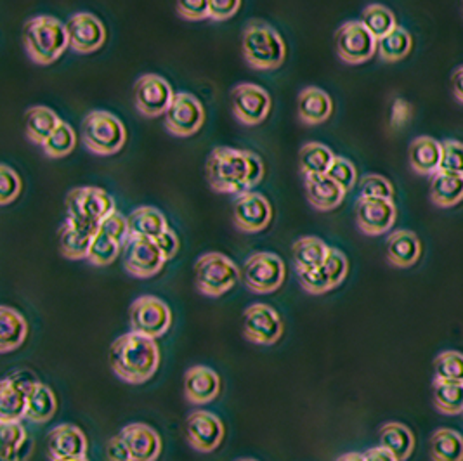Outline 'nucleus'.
Wrapping results in <instances>:
<instances>
[{"label": "nucleus", "mask_w": 463, "mask_h": 461, "mask_svg": "<svg viewBox=\"0 0 463 461\" xmlns=\"http://www.w3.org/2000/svg\"><path fill=\"white\" fill-rule=\"evenodd\" d=\"M109 366L111 372L126 383H146L158 372L160 347L156 340L134 332L117 336L109 347Z\"/></svg>", "instance_id": "nucleus-1"}, {"label": "nucleus", "mask_w": 463, "mask_h": 461, "mask_svg": "<svg viewBox=\"0 0 463 461\" xmlns=\"http://www.w3.org/2000/svg\"><path fill=\"white\" fill-rule=\"evenodd\" d=\"M23 45L33 63L52 64L70 47L66 23L54 16H33L23 24Z\"/></svg>", "instance_id": "nucleus-2"}, {"label": "nucleus", "mask_w": 463, "mask_h": 461, "mask_svg": "<svg viewBox=\"0 0 463 461\" xmlns=\"http://www.w3.org/2000/svg\"><path fill=\"white\" fill-rule=\"evenodd\" d=\"M241 51L250 68L264 71L279 68L287 56V45L281 35L262 20H252L245 24Z\"/></svg>", "instance_id": "nucleus-3"}, {"label": "nucleus", "mask_w": 463, "mask_h": 461, "mask_svg": "<svg viewBox=\"0 0 463 461\" xmlns=\"http://www.w3.org/2000/svg\"><path fill=\"white\" fill-rule=\"evenodd\" d=\"M205 174L211 188L222 194L247 193L249 160L247 149L217 146L212 149L205 165Z\"/></svg>", "instance_id": "nucleus-4"}, {"label": "nucleus", "mask_w": 463, "mask_h": 461, "mask_svg": "<svg viewBox=\"0 0 463 461\" xmlns=\"http://www.w3.org/2000/svg\"><path fill=\"white\" fill-rule=\"evenodd\" d=\"M127 130L124 122L105 109H94L85 115L82 122V143L98 156H111L126 146Z\"/></svg>", "instance_id": "nucleus-5"}, {"label": "nucleus", "mask_w": 463, "mask_h": 461, "mask_svg": "<svg viewBox=\"0 0 463 461\" xmlns=\"http://www.w3.org/2000/svg\"><path fill=\"white\" fill-rule=\"evenodd\" d=\"M68 219L90 232H99V226L115 209L113 196L96 186L71 189L66 196Z\"/></svg>", "instance_id": "nucleus-6"}, {"label": "nucleus", "mask_w": 463, "mask_h": 461, "mask_svg": "<svg viewBox=\"0 0 463 461\" xmlns=\"http://www.w3.org/2000/svg\"><path fill=\"white\" fill-rule=\"evenodd\" d=\"M194 287L205 296L217 298L228 294L240 281V268L228 255L209 252L200 255L194 262Z\"/></svg>", "instance_id": "nucleus-7"}, {"label": "nucleus", "mask_w": 463, "mask_h": 461, "mask_svg": "<svg viewBox=\"0 0 463 461\" xmlns=\"http://www.w3.org/2000/svg\"><path fill=\"white\" fill-rule=\"evenodd\" d=\"M128 323L134 334L156 340L167 335L172 326V311L165 300L155 295H141L130 304Z\"/></svg>", "instance_id": "nucleus-8"}, {"label": "nucleus", "mask_w": 463, "mask_h": 461, "mask_svg": "<svg viewBox=\"0 0 463 461\" xmlns=\"http://www.w3.org/2000/svg\"><path fill=\"white\" fill-rule=\"evenodd\" d=\"M245 287L257 295H269L278 292L287 276L285 262L273 252L252 253L243 264Z\"/></svg>", "instance_id": "nucleus-9"}, {"label": "nucleus", "mask_w": 463, "mask_h": 461, "mask_svg": "<svg viewBox=\"0 0 463 461\" xmlns=\"http://www.w3.org/2000/svg\"><path fill=\"white\" fill-rule=\"evenodd\" d=\"M379 41L361 22H345L335 32L337 56L347 64L370 61L377 54Z\"/></svg>", "instance_id": "nucleus-10"}, {"label": "nucleus", "mask_w": 463, "mask_h": 461, "mask_svg": "<svg viewBox=\"0 0 463 461\" xmlns=\"http://www.w3.org/2000/svg\"><path fill=\"white\" fill-rule=\"evenodd\" d=\"M174 94L175 92L162 75L145 73L134 84V105L143 117L156 118L167 113Z\"/></svg>", "instance_id": "nucleus-11"}, {"label": "nucleus", "mask_w": 463, "mask_h": 461, "mask_svg": "<svg viewBox=\"0 0 463 461\" xmlns=\"http://www.w3.org/2000/svg\"><path fill=\"white\" fill-rule=\"evenodd\" d=\"M232 115L243 126L262 124L271 111V96L260 85L238 84L232 90Z\"/></svg>", "instance_id": "nucleus-12"}, {"label": "nucleus", "mask_w": 463, "mask_h": 461, "mask_svg": "<svg viewBox=\"0 0 463 461\" xmlns=\"http://www.w3.org/2000/svg\"><path fill=\"white\" fill-rule=\"evenodd\" d=\"M205 124V109L196 96L175 92L165 113V128L175 137H190Z\"/></svg>", "instance_id": "nucleus-13"}, {"label": "nucleus", "mask_w": 463, "mask_h": 461, "mask_svg": "<svg viewBox=\"0 0 463 461\" xmlns=\"http://www.w3.org/2000/svg\"><path fill=\"white\" fill-rule=\"evenodd\" d=\"M243 335L255 345H274L283 335V319L273 306L252 304L243 313Z\"/></svg>", "instance_id": "nucleus-14"}, {"label": "nucleus", "mask_w": 463, "mask_h": 461, "mask_svg": "<svg viewBox=\"0 0 463 461\" xmlns=\"http://www.w3.org/2000/svg\"><path fill=\"white\" fill-rule=\"evenodd\" d=\"M124 268L127 273L139 279H147L160 273L167 262L155 240L132 238L124 247Z\"/></svg>", "instance_id": "nucleus-15"}, {"label": "nucleus", "mask_w": 463, "mask_h": 461, "mask_svg": "<svg viewBox=\"0 0 463 461\" xmlns=\"http://www.w3.org/2000/svg\"><path fill=\"white\" fill-rule=\"evenodd\" d=\"M186 440L198 453H213L224 440V421L207 409H194L186 419Z\"/></svg>", "instance_id": "nucleus-16"}, {"label": "nucleus", "mask_w": 463, "mask_h": 461, "mask_svg": "<svg viewBox=\"0 0 463 461\" xmlns=\"http://www.w3.org/2000/svg\"><path fill=\"white\" fill-rule=\"evenodd\" d=\"M271 219L273 207L264 194L247 191L236 196L232 210V221L236 230L249 234L260 232L271 224Z\"/></svg>", "instance_id": "nucleus-17"}, {"label": "nucleus", "mask_w": 463, "mask_h": 461, "mask_svg": "<svg viewBox=\"0 0 463 461\" xmlns=\"http://www.w3.org/2000/svg\"><path fill=\"white\" fill-rule=\"evenodd\" d=\"M89 442L84 430L73 423H60L47 434L45 451L51 461H73L87 458Z\"/></svg>", "instance_id": "nucleus-18"}, {"label": "nucleus", "mask_w": 463, "mask_h": 461, "mask_svg": "<svg viewBox=\"0 0 463 461\" xmlns=\"http://www.w3.org/2000/svg\"><path fill=\"white\" fill-rule=\"evenodd\" d=\"M398 217L394 200L385 198H363L356 202V224L366 236H380L392 230Z\"/></svg>", "instance_id": "nucleus-19"}, {"label": "nucleus", "mask_w": 463, "mask_h": 461, "mask_svg": "<svg viewBox=\"0 0 463 461\" xmlns=\"http://www.w3.org/2000/svg\"><path fill=\"white\" fill-rule=\"evenodd\" d=\"M37 380L26 373H14L0 383V423L22 421L26 413L28 396Z\"/></svg>", "instance_id": "nucleus-20"}, {"label": "nucleus", "mask_w": 463, "mask_h": 461, "mask_svg": "<svg viewBox=\"0 0 463 461\" xmlns=\"http://www.w3.org/2000/svg\"><path fill=\"white\" fill-rule=\"evenodd\" d=\"M70 49L79 54H92L103 47L106 28L101 20L90 13H77L66 22Z\"/></svg>", "instance_id": "nucleus-21"}, {"label": "nucleus", "mask_w": 463, "mask_h": 461, "mask_svg": "<svg viewBox=\"0 0 463 461\" xmlns=\"http://www.w3.org/2000/svg\"><path fill=\"white\" fill-rule=\"evenodd\" d=\"M132 461H156L162 455V437L146 423H128L120 430Z\"/></svg>", "instance_id": "nucleus-22"}, {"label": "nucleus", "mask_w": 463, "mask_h": 461, "mask_svg": "<svg viewBox=\"0 0 463 461\" xmlns=\"http://www.w3.org/2000/svg\"><path fill=\"white\" fill-rule=\"evenodd\" d=\"M221 392V377L209 366L196 364L184 373V396L194 406L209 404Z\"/></svg>", "instance_id": "nucleus-23"}, {"label": "nucleus", "mask_w": 463, "mask_h": 461, "mask_svg": "<svg viewBox=\"0 0 463 461\" xmlns=\"http://www.w3.org/2000/svg\"><path fill=\"white\" fill-rule=\"evenodd\" d=\"M297 113H298V120L304 126L313 127L325 124L334 113L332 98L323 89L309 85V87L302 89L298 94Z\"/></svg>", "instance_id": "nucleus-24"}, {"label": "nucleus", "mask_w": 463, "mask_h": 461, "mask_svg": "<svg viewBox=\"0 0 463 461\" xmlns=\"http://www.w3.org/2000/svg\"><path fill=\"white\" fill-rule=\"evenodd\" d=\"M421 255L420 238L413 230H394L387 238V260L398 269L411 268Z\"/></svg>", "instance_id": "nucleus-25"}, {"label": "nucleus", "mask_w": 463, "mask_h": 461, "mask_svg": "<svg viewBox=\"0 0 463 461\" xmlns=\"http://www.w3.org/2000/svg\"><path fill=\"white\" fill-rule=\"evenodd\" d=\"M306 196L313 209L319 212H330L337 209L345 198V191L332 181L326 174L325 175H306L304 177Z\"/></svg>", "instance_id": "nucleus-26"}, {"label": "nucleus", "mask_w": 463, "mask_h": 461, "mask_svg": "<svg viewBox=\"0 0 463 461\" xmlns=\"http://www.w3.org/2000/svg\"><path fill=\"white\" fill-rule=\"evenodd\" d=\"M408 162L420 175H434L441 167V143L434 137L420 136L408 147Z\"/></svg>", "instance_id": "nucleus-27"}, {"label": "nucleus", "mask_w": 463, "mask_h": 461, "mask_svg": "<svg viewBox=\"0 0 463 461\" xmlns=\"http://www.w3.org/2000/svg\"><path fill=\"white\" fill-rule=\"evenodd\" d=\"M28 330H30L28 321L20 311L9 306L0 307V353L2 354H9L20 349L28 336Z\"/></svg>", "instance_id": "nucleus-28"}, {"label": "nucleus", "mask_w": 463, "mask_h": 461, "mask_svg": "<svg viewBox=\"0 0 463 461\" xmlns=\"http://www.w3.org/2000/svg\"><path fill=\"white\" fill-rule=\"evenodd\" d=\"M61 122L63 120L58 117V113L54 109H51L47 106H33L24 115L26 137L33 145L43 146Z\"/></svg>", "instance_id": "nucleus-29"}, {"label": "nucleus", "mask_w": 463, "mask_h": 461, "mask_svg": "<svg viewBox=\"0 0 463 461\" xmlns=\"http://www.w3.org/2000/svg\"><path fill=\"white\" fill-rule=\"evenodd\" d=\"M127 219H128V230H130L128 240L132 238L156 240L160 234L170 230L165 215L155 207L145 205V207L132 210Z\"/></svg>", "instance_id": "nucleus-30"}, {"label": "nucleus", "mask_w": 463, "mask_h": 461, "mask_svg": "<svg viewBox=\"0 0 463 461\" xmlns=\"http://www.w3.org/2000/svg\"><path fill=\"white\" fill-rule=\"evenodd\" d=\"M430 200L439 209H451L463 202V175L442 172L432 175Z\"/></svg>", "instance_id": "nucleus-31"}, {"label": "nucleus", "mask_w": 463, "mask_h": 461, "mask_svg": "<svg viewBox=\"0 0 463 461\" xmlns=\"http://www.w3.org/2000/svg\"><path fill=\"white\" fill-rule=\"evenodd\" d=\"M328 250L330 247L317 236L298 238L292 247L295 271L306 273V271H315L317 268H321L328 255Z\"/></svg>", "instance_id": "nucleus-32"}, {"label": "nucleus", "mask_w": 463, "mask_h": 461, "mask_svg": "<svg viewBox=\"0 0 463 461\" xmlns=\"http://www.w3.org/2000/svg\"><path fill=\"white\" fill-rule=\"evenodd\" d=\"M96 232L84 230L66 219L60 228V250L68 260H87Z\"/></svg>", "instance_id": "nucleus-33"}, {"label": "nucleus", "mask_w": 463, "mask_h": 461, "mask_svg": "<svg viewBox=\"0 0 463 461\" xmlns=\"http://www.w3.org/2000/svg\"><path fill=\"white\" fill-rule=\"evenodd\" d=\"M56 411H58L56 392L49 385L37 380L28 396L24 419H30L33 423H47L56 417Z\"/></svg>", "instance_id": "nucleus-34"}, {"label": "nucleus", "mask_w": 463, "mask_h": 461, "mask_svg": "<svg viewBox=\"0 0 463 461\" xmlns=\"http://www.w3.org/2000/svg\"><path fill=\"white\" fill-rule=\"evenodd\" d=\"M380 446L391 451L398 460L406 461L415 449V436L400 421H389L380 427Z\"/></svg>", "instance_id": "nucleus-35"}, {"label": "nucleus", "mask_w": 463, "mask_h": 461, "mask_svg": "<svg viewBox=\"0 0 463 461\" xmlns=\"http://www.w3.org/2000/svg\"><path fill=\"white\" fill-rule=\"evenodd\" d=\"M337 155L323 143H306L298 151V167L302 175H325Z\"/></svg>", "instance_id": "nucleus-36"}, {"label": "nucleus", "mask_w": 463, "mask_h": 461, "mask_svg": "<svg viewBox=\"0 0 463 461\" xmlns=\"http://www.w3.org/2000/svg\"><path fill=\"white\" fill-rule=\"evenodd\" d=\"M432 461H463V437L457 430L439 428L430 437Z\"/></svg>", "instance_id": "nucleus-37"}, {"label": "nucleus", "mask_w": 463, "mask_h": 461, "mask_svg": "<svg viewBox=\"0 0 463 461\" xmlns=\"http://www.w3.org/2000/svg\"><path fill=\"white\" fill-rule=\"evenodd\" d=\"M411 47H413V39L410 32L402 26H398L389 35L380 39L377 54L385 63H398L411 52Z\"/></svg>", "instance_id": "nucleus-38"}, {"label": "nucleus", "mask_w": 463, "mask_h": 461, "mask_svg": "<svg viewBox=\"0 0 463 461\" xmlns=\"http://www.w3.org/2000/svg\"><path fill=\"white\" fill-rule=\"evenodd\" d=\"M361 23L366 26V30L380 41L385 35H389L392 30L398 28V22L394 13L383 5V4H370L361 13Z\"/></svg>", "instance_id": "nucleus-39"}, {"label": "nucleus", "mask_w": 463, "mask_h": 461, "mask_svg": "<svg viewBox=\"0 0 463 461\" xmlns=\"http://www.w3.org/2000/svg\"><path fill=\"white\" fill-rule=\"evenodd\" d=\"M434 383L463 385V354L446 351L434 361Z\"/></svg>", "instance_id": "nucleus-40"}, {"label": "nucleus", "mask_w": 463, "mask_h": 461, "mask_svg": "<svg viewBox=\"0 0 463 461\" xmlns=\"http://www.w3.org/2000/svg\"><path fill=\"white\" fill-rule=\"evenodd\" d=\"M0 437H2V460L0 461H20L23 446L28 439L22 421L0 423Z\"/></svg>", "instance_id": "nucleus-41"}, {"label": "nucleus", "mask_w": 463, "mask_h": 461, "mask_svg": "<svg viewBox=\"0 0 463 461\" xmlns=\"http://www.w3.org/2000/svg\"><path fill=\"white\" fill-rule=\"evenodd\" d=\"M434 404L438 411L448 417L463 413V385L434 383Z\"/></svg>", "instance_id": "nucleus-42"}, {"label": "nucleus", "mask_w": 463, "mask_h": 461, "mask_svg": "<svg viewBox=\"0 0 463 461\" xmlns=\"http://www.w3.org/2000/svg\"><path fill=\"white\" fill-rule=\"evenodd\" d=\"M122 249L124 247L118 241H115L113 238L106 236L103 232H98L94 236V240H92V245H90L87 260L92 266L106 268V266H109V264H113L117 260V257L120 255Z\"/></svg>", "instance_id": "nucleus-43"}, {"label": "nucleus", "mask_w": 463, "mask_h": 461, "mask_svg": "<svg viewBox=\"0 0 463 461\" xmlns=\"http://www.w3.org/2000/svg\"><path fill=\"white\" fill-rule=\"evenodd\" d=\"M75 145H77V136L73 127L68 122H61L54 130V134L47 139L43 149L49 158H63L75 149Z\"/></svg>", "instance_id": "nucleus-44"}, {"label": "nucleus", "mask_w": 463, "mask_h": 461, "mask_svg": "<svg viewBox=\"0 0 463 461\" xmlns=\"http://www.w3.org/2000/svg\"><path fill=\"white\" fill-rule=\"evenodd\" d=\"M319 269L323 271L325 278L332 285V288H337V287L344 283V279L349 274V260H347L345 253L342 252V250L330 247L328 255H326V259H325V262H323V266Z\"/></svg>", "instance_id": "nucleus-45"}, {"label": "nucleus", "mask_w": 463, "mask_h": 461, "mask_svg": "<svg viewBox=\"0 0 463 461\" xmlns=\"http://www.w3.org/2000/svg\"><path fill=\"white\" fill-rule=\"evenodd\" d=\"M359 193H361L359 196H363V198H385V200H392L394 198V186L383 175L366 174L359 181Z\"/></svg>", "instance_id": "nucleus-46"}, {"label": "nucleus", "mask_w": 463, "mask_h": 461, "mask_svg": "<svg viewBox=\"0 0 463 461\" xmlns=\"http://www.w3.org/2000/svg\"><path fill=\"white\" fill-rule=\"evenodd\" d=\"M326 175L332 181H335L338 186L344 189L345 193H349L358 183V170L353 165L351 160H347L344 156H335L334 158V162H332V165L328 168Z\"/></svg>", "instance_id": "nucleus-47"}, {"label": "nucleus", "mask_w": 463, "mask_h": 461, "mask_svg": "<svg viewBox=\"0 0 463 461\" xmlns=\"http://www.w3.org/2000/svg\"><path fill=\"white\" fill-rule=\"evenodd\" d=\"M22 179L18 172L9 165L0 167V205L5 207L13 203L22 193Z\"/></svg>", "instance_id": "nucleus-48"}, {"label": "nucleus", "mask_w": 463, "mask_h": 461, "mask_svg": "<svg viewBox=\"0 0 463 461\" xmlns=\"http://www.w3.org/2000/svg\"><path fill=\"white\" fill-rule=\"evenodd\" d=\"M439 170L463 175V143L455 139L442 141Z\"/></svg>", "instance_id": "nucleus-49"}, {"label": "nucleus", "mask_w": 463, "mask_h": 461, "mask_svg": "<svg viewBox=\"0 0 463 461\" xmlns=\"http://www.w3.org/2000/svg\"><path fill=\"white\" fill-rule=\"evenodd\" d=\"M99 232H103L106 236L113 238L115 241H118L122 247H126L128 238H130V230H128V219L124 217L120 212H113L111 215H108L105 221L99 226Z\"/></svg>", "instance_id": "nucleus-50"}, {"label": "nucleus", "mask_w": 463, "mask_h": 461, "mask_svg": "<svg viewBox=\"0 0 463 461\" xmlns=\"http://www.w3.org/2000/svg\"><path fill=\"white\" fill-rule=\"evenodd\" d=\"M175 11L186 22H202L209 18V0H175Z\"/></svg>", "instance_id": "nucleus-51"}, {"label": "nucleus", "mask_w": 463, "mask_h": 461, "mask_svg": "<svg viewBox=\"0 0 463 461\" xmlns=\"http://www.w3.org/2000/svg\"><path fill=\"white\" fill-rule=\"evenodd\" d=\"M298 283L304 292L311 295H321L334 290L328 279L325 278L323 271L317 268L315 271H306V273H297Z\"/></svg>", "instance_id": "nucleus-52"}, {"label": "nucleus", "mask_w": 463, "mask_h": 461, "mask_svg": "<svg viewBox=\"0 0 463 461\" xmlns=\"http://www.w3.org/2000/svg\"><path fill=\"white\" fill-rule=\"evenodd\" d=\"M241 0H209V20L226 22L240 11Z\"/></svg>", "instance_id": "nucleus-53"}, {"label": "nucleus", "mask_w": 463, "mask_h": 461, "mask_svg": "<svg viewBox=\"0 0 463 461\" xmlns=\"http://www.w3.org/2000/svg\"><path fill=\"white\" fill-rule=\"evenodd\" d=\"M247 160H249V177H247V191H252L262 179H264V162L262 158L253 153L247 151Z\"/></svg>", "instance_id": "nucleus-54"}, {"label": "nucleus", "mask_w": 463, "mask_h": 461, "mask_svg": "<svg viewBox=\"0 0 463 461\" xmlns=\"http://www.w3.org/2000/svg\"><path fill=\"white\" fill-rule=\"evenodd\" d=\"M155 241H156L160 252L164 253V257L167 260H172L179 253V249H181V241H179L177 234L172 230H167L164 234H160Z\"/></svg>", "instance_id": "nucleus-55"}, {"label": "nucleus", "mask_w": 463, "mask_h": 461, "mask_svg": "<svg viewBox=\"0 0 463 461\" xmlns=\"http://www.w3.org/2000/svg\"><path fill=\"white\" fill-rule=\"evenodd\" d=\"M106 460L108 461H132L130 460V451L127 447L126 440L118 436L108 442L106 446Z\"/></svg>", "instance_id": "nucleus-56"}, {"label": "nucleus", "mask_w": 463, "mask_h": 461, "mask_svg": "<svg viewBox=\"0 0 463 461\" xmlns=\"http://www.w3.org/2000/svg\"><path fill=\"white\" fill-rule=\"evenodd\" d=\"M364 460L366 461H400L391 451H387L385 447H370L364 453Z\"/></svg>", "instance_id": "nucleus-57"}, {"label": "nucleus", "mask_w": 463, "mask_h": 461, "mask_svg": "<svg viewBox=\"0 0 463 461\" xmlns=\"http://www.w3.org/2000/svg\"><path fill=\"white\" fill-rule=\"evenodd\" d=\"M451 90L455 99L463 105V64L458 66L451 75Z\"/></svg>", "instance_id": "nucleus-58"}, {"label": "nucleus", "mask_w": 463, "mask_h": 461, "mask_svg": "<svg viewBox=\"0 0 463 461\" xmlns=\"http://www.w3.org/2000/svg\"><path fill=\"white\" fill-rule=\"evenodd\" d=\"M337 461H366V460H364V453H356V451H353V453H345V455H342V456H338Z\"/></svg>", "instance_id": "nucleus-59"}, {"label": "nucleus", "mask_w": 463, "mask_h": 461, "mask_svg": "<svg viewBox=\"0 0 463 461\" xmlns=\"http://www.w3.org/2000/svg\"><path fill=\"white\" fill-rule=\"evenodd\" d=\"M236 461H257V460H253V458H240V460H236Z\"/></svg>", "instance_id": "nucleus-60"}, {"label": "nucleus", "mask_w": 463, "mask_h": 461, "mask_svg": "<svg viewBox=\"0 0 463 461\" xmlns=\"http://www.w3.org/2000/svg\"><path fill=\"white\" fill-rule=\"evenodd\" d=\"M73 461H89L87 458H82V460H73Z\"/></svg>", "instance_id": "nucleus-61"}, {"label": "nucleus", "mask_w": 463, "mask_h": 461, "mask_svg": "<svg viewBox=\"0 0 463 461\" xmlns=\"http://www.w3.org/2000/svg\"><path fill=\"white\" fill-rule=\"evenodd\" d=\"M462 13H463V0H462Z\"/></svg>", "instance_id": "nucleus-62"}]
</instances>
